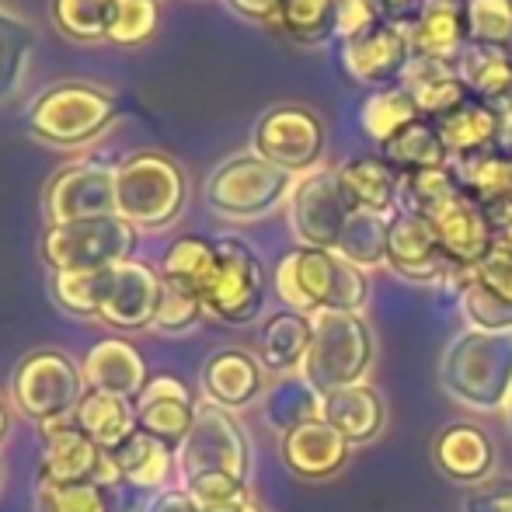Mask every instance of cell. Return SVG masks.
<instances>
[{"label":"cell","mask_w":512,"mask_h":512,"mask_svg":"<svg viewBox=\"0 0 512 512\" xmlns=\"http://www.w3.org/2000/svg\"><path fill=\"white\" fill-rule=\"evenodd\" d=\"M471 42L512 53V0H467Z\"/></svg>","instance_id":"46"},{"label":"cell","mask_w":512,"mask_h":512,"mask_svg":"<svg viewBox=\"0 0 512 512\" xmlns=\"http://www.w3.org/2000/svg\"><path fill=\"white\" fill-rule=\"evenodd\" d=\"M112 457H115V467H119L122 485L136 488V492H140V488H157V492L168 488L171 474H175V467H178L175 446H168L164 439L150 436V432H143V429H136Z\"/></svg>","instance_id":"31"},{"label":"cell","mask_w":512,"mask_h":512,"mask_svg":"<svg viewBox=\"0 0 512 512\" xmlns=\"http://www.w3.org/2000/svg\"><path fill=\"white\" fill-rule=\"evenodd\" d=\"M432 460L450 481H464V485H481L492 478L495 471V443L481 425L474 422H450L432 443Z\"/></svg>","instance_id":"23"},{"label":"cell","mask_w":512,"mask_h":512,"mask_svg":"<svg viewBox=\"0 0 512 512\" xmlns=\"http://www.w3.org/2000/svg\"><path fill=\"white\" fill-rule=\"evenodd\" d=\"M457 77L478 102H495L512 91V56L499 46H478L467 42L464 53L453 60Z\"/></svg>","instance_id":"36"},{"label":"cell","mask_w":512,"mask_h":512,"mask_svg":"<svg viewBox=\"0 0 512 512\" xmlns=\"http://www.w3.org/2000/svg\"><path fill=\"white\" fill-rule=\"evenodd\" d=\"M203 394L216 408H248L265 391V366L244 349H220L203 366Z\"/></svg>","instance_id":"24"},{"label":"cell","mask_w":512,"mask_h":512,"mask_svg":"<svg viewBox=\"0 0 512 512\" xmlns=\"http://www.w3.org/2000/svg\"><path fill=\"white\" fill-rule=\"evenodd\" d=\"M380 157L398 171L401 178L405 175H418V171H439L450 168V150H446L443 136H439L436 122L432 119H415L408 122L401 133H394L391 140L380 147Z\"/></svg>","instance_id":"32"},{"label":"cell","mask_w":512,"mask_h":512,"mask_svg":"<svg viewBox=\"0 0 512 512\" xmlns=\"http://www.w3.org/2000/svg\"><path fill=\"white\" fill-rule=\"evenodd\" d=\"M241 512H265V509H262V506H258V502H255V499H251V502H248V506H244Z\"/></svg>","instance_id":"56"},{"label":"cell","mask_w":512,"mask_h":512,"mask_svg":"<svg viewBox=\"0 0 512 512\" xmlns=\"http://www.w3.org/2000/svg\"><path fill=\"white\" fill-rule=\"evenodd\" d=\"M352 443L342 432L331 429L324 418H310L297 429L283 432L279 439V457L286 471L297 474L300 481H328L349 464Z\"/></svg>","instance_id":"19"},{"label":"cell","mask_w":512,"mask_h":512,"mask_svg":"<svg viewBox=\"0 0 512 512\" xmlns=\"http://www.w3.org/2000/svg\"><path fill=\"white\" fill-rule=\"evenodd\" d=\"M276 293L290 310L314 317L317 310L359 314L370 300V279L338 251L293 248L276 265Z\"/></svg>","instance_id":"2"},{"label":"cell","mask_w":512,"mask_h":512,"mask_svg":"<svg viewBox=\"0 0 512 512\" xmlns=\"http://www.w3.org/2000/svg\"><path fill=\"white\" fill-rule=\"evenodd\" d=\"M387 220L391 216L352 213L349 223H345L338 255L349 258L359 269H373V265L387 262Z\"/></svg>","instance_id":"44"},{"label":"cell","mask_w":512,"mask_h":512,"mask_svg":"<svg viewBox=\"0 0 512 512\" xmlns=\"http://www.w3.org/2000/svg\"><path fill=\"white\" fill-rule=\"evenodd\" d=\"M112 272L115 269H98V272H53V300L67 314L77 317H98L105 307V297L112 290Z\"/></svg>","instance_id":"41"},{"label":"cell","mask_w":512,"mask_h":512,"mask_svg":"<svg viewBox=\"0 0 512 512\" xmlns=\"http://www.w3.org/2000/svg\"><path fill=\"white\" fill-rule=\"evenodd\" d=\"M401 199L405 209L425 216L429 227L436 230L439 248L457 269L471 272L481 258L492 251L495 234L488 223L485 209L464 196L453 178L450 168L439 171H418V175H405L401 182Z\"/></svg>","instance_id":"1"},{"label":"cell","mask_w":512,"mask_h":512,"mask_svg":"<svg viewBox=\"0 0 512 512\" xmlns=\"http://www.w3.org/2000/svg\"><path fill=\"white\" fill-rule=\"evenodd\" d=\"M352 206L338 182V171H307L290 192V223L304 248L338 251Z\"/></svg>","instance_id":"13"},{"label":"cell","mask_w":512,"mask_h":512,"mask_svg":"<svg viewBox=\"0 0 512 512\" xmlns=\"http://www.w3.org/2000/svg\"><path fill=\"white\" fill-rule=\"evenodd\" d=\"M161 297H164L161 272L154 265L140 262V258H129V262L115 265L112 290H108L98 321H105L108 328H119V331L154 328Z\"/></svg>","instance_id":"18"},{"label":"cell","mask_w":512,"mask_h":512,"mask_svg":"<svg viewBox=\"0 0 512 512\" xmlns=\"http://www.w3.org/2000/svg\"><path fill=\"white\" fill-rule=\"evenodd\" d=\"M310 338H314V321H310V314H300V310L286 307L262 324L258 359H262L265 370L279 373V377H290V373L304 370Z\"/></svg>","instance_id":"29"},{"label":"cell","mask_w":512,"mask_h":512,"mask_svg":"<svg viewBox=\"0 0 512 512\" xmlns=\"http://www.w3.org/2000/svg\"><path fill=\"white\" fill-rule=\"evenodd\" d=\"M276 25L293 42L321 46L335 35V0H283Z\"/></svg>","instance_id":"43"},{"label":"cell","mask_w":512,"mask_h":512,"mask_svg":"<svg viewBox=\"0 0 512 512\" xmlns=\"http://www.w3.org/2000/svg\"><path fill=\"white\" fill-rule=\"evenodd\" d=\"M185 492L192 495L199 512H241L251 502L248 481L223 471H206L185 481Z\"/></svg>","instance_id":"45"},{"label":"cell","mask_w":512,"mask_h":512,"mask_svg":"<svg viewBox=\"0 0 512 512\" xmlns=\"http://www.w3.org/2000/svg\"><path fill=\"white\" fill-rule=\"evenodd\" d=\"M216 269V241L199 234H185L164 251L161 258V279L168 286H182V290H192L199 300H203V290Z\"/></svg>","instance_id":"37"},{"label":"cell","mask_w":512,"mask_h":512,"mask_svg":"<svg viewBox=\"0 0 512 512\" xmlns=\"http://www.w3.org/2000/svg\"><path fill=\"white\" fill-rule=\"evenodd\" d=\"M7 429H11V411H7V405H4V398H0V443H4Z\"/></svg>","instance_id":"54"},{"label":"cell","mask_w":512,"mask_h":512,"mask_svg":"<svg viewBox=\"0 0 512 512\" xmlns=\"http://www.w3.org/2000/svg\"><path fill=\"white\" fill-rule=\"evenodd\" d=\"M143 512H199L185 488H161L147 499Z\"/></svg>","instance_id":"51"},{"label":"cell","mask_w":512,"mask_h":512,"mask_svg":"<svg viewBox=\"0 0 512 512\" xmlns=\"http://www.w3.org/2000/svg\"><path fill=\"white\" fill-rule=\"evenodd\" d=\"M415 119H422V112H418V105L411 102V95L401 88V84L384 88V91H373V95L363 102V112H359V122H363L366 136L377 140L380 147Z\"/></svg>","instance_id":"40"},{"label":"cell","mask_w":512,"mask_h":512,"mask_svg":"<svg viewBox=\"0 0 512 512\" xmlns=\"http://www.w3.org/2000/svg\"><path fill=\"white\" fill-rule=\"evenodd\" d=\"M46 436V453H42L39 485H81V481H98L105 467V450L77 429V422H60L42 429Z\"/></svg>","instance_id":"20"},{"label":"cell","mask_w":512,"mask_h":512,"mask_svg":"<svg viewBox=\"0 0 512 512\" xmlns=\"http://www.w3.org/2000/svg\"><path fill=\"white\" fill-rule=\"evenodd\" d=\"M377 21L380 11L373 7V0H335V35H342V42L366 32Z\"/></svg>","instance_id":"50"},{"label":"cell","mask_w":512,"mask_h":512,"mask_svg":"<svg viewBox=\"0 0 512 512\" xmlns=\"http://www.w3.org/2000/svg\"><path fill=\"white\" fill-rule=\"evenodd\" d=\"M203 314H206V307L196 293L164 283V297H161V307H157L154 328L164 331V335H185V331L203 321Z\"/></svg>","instance_id":"48"},{"label":"cell","mask_w":512,"mask_h":512,"mask_svg":"<svg viewBox=\"0 0 512 512\" xmlns=\"http://www.w3.org/2000/svg\"><path fill=\"white\" fill-rule=\"evenodd\" d=\"M293 175L265 161L255 150L227 157L206 178V203L227 220H258L293 192Z\"/></svg>","instance_id":"8"},{"label":"cell","mask_w":512,"mask_h":512,"mask_svg":"<svg viewBox=\"0 0 512 512\" xmlns=\"http://www.w3.org/2000/svg\"><path fill=\"white\" fill-rule=\"evenodd\" d=\"M251 150L290 175H307L324 154V122L304 105H276L258 119Z\"/></svg>","instance_id":"12"},{"label":"cell","mask_w":512,"mask_h":512,"mask_svg":"<svg viewBox=\"0 0 512 512\" xmlns=\"http://www.w3.org/2000/svg\"><path fill=\"white\" fill-rule=\"evenodd\" d=\"M450 171L460 192L471 196L481 209L512 196V150H481V154L453 157Z\"/></svg>","instance_id":"33"},{"label":"cell","mask_w":512,"mask_h":512,"mask_svg":"<svg viewBox=\"0 0 512 512\" xmlns=\"http://www.w3.org/2000/svg\"><path fill=\"white\" fill-rule=\"evenodd\" d=\"M115 112H119V105L105 88L84 81H63L39 91L28 102L25 126L35 140L49 143V147H84L112 126Z\"/></svg>","instance_id":"5"},{"label":"cell","mask_w":512,"mask_h":512,"mask_svg":"<svg viewBox=\"0 0 512 512\" xmlns=\"http://www.w3.org/2000/svg\"><path fill=\"white\" fill-rule=\"evenodd\" d=\"M77 429L88 432L105 453H115L136 429V405L122 394H108V391H88L84 401L77 405L74 415Z\"/></svg>","instance_id":"34"},{"label":"cell","mask_w":512,"mask_h":512,"mask_svg":"<svg viewBox=\"0 0 512 512\" xmlns=\"http://www.w3.org/2000/svg\"><path fill=\"white\" fill-rule=\"evenodd\" d=\"M119 0H53V21L67 39L102 42L112 32Z\"/></svg>","instance_id":"42"},{"label":"cell","mask_w":512,"mask_h":512,"mask_svg":"<svg viewBox=\"0 0 512 512\" xmlns=\"http://www.w3.org/2000/svg\"><path fill=\"white\" fill-rule=\"evenodd\" d=\"M387 262H391V269L398 276L411 279V283H443V279H453L457 286H464L467 279V272L457 269L443 255L429 220L411 213V209H398L387 220Z\"/></svg>","instance_id":"14"},{"label":"cell","mask_w":512,"mask_h":512,"mask_svg":"<svg viewBox=\"0 0 512 512\" xmlns=\"http://www.w3.org/2000/svg\"><path fill=\"white\" fill-rule=\"evenodd\" d=\"M203 307L223 324H251L265 307V269L244 237H216V269L203 290Z\"/></svg>","instance_id":"10"},{"label":"cell","mask_w":512,"mask_h":512,"mask_svg":"<svg viewBox=\"0 0 512 512\" xmlns=\"http://www.w3.org/2000/svg\"><path fill=\"white\" fill-rule=\"evenodd\" d=\"M321 401L324 394L310 387L304 373H290V377H279L276 384L265 394V418H269L272 429H279V436L297 425L310 422V418H321Z\"/></svg>","instance_id":"38"},{"label":"cell","mask_w":512,"mask_h":512,"mask_svg":"<svg viewBox=\"0 0 512 512\" xmlns=\"http://www.w3.org/2000/svg\"><path fill=\"white\" fill-rule=\"evenodd\" d=\"M136 405V422L143 432L164 439L168 446H182L189 439L192 425H196V405L189 398V387L175 377H150L147 387L140 391Z\"/></svg>","instance_id":"22"},{"label":"cell","mask_w":512,"mask_h":512,"mask_svg":"<svg viewBox=\"0 0 512 512\" xmlns=\"http://www.w3.org/2000/svg\"><path fill=\"white\" fill-rule=\"evenodd\" d=\"M39 512H143L136 488L81 481V485H39L35 492Z\"/></svg>","instance_id":"30"},{"label":"cell","mask_w":512,"mask_h":512,"mask_svg":"<svg viewBox=\"0 0 512 512\" xmlns=\"http://www.w3.org/2000/svg\"><path fill=\"white\" fill-rule=\"evenodd\" d=\"M411 56L453 63L471 42L467 0H422L418 14L408 21Z\"/></svg>","instance_id":"21"},{"label":"cell","mask_w":512,"mask_h":512,"mask_svg":"<svg viewBox=\"0 0 512 512\" xmlns=\"http://www.w3.org/2000/svg\"><path fill=\"white\" fill-rule=\"evenodd\" d=\"M81 370H84L88 391L122 394V398H129V401L140 398V391L150 380L147 363H143V356L126 338H105V342L91 345Z\"/></svg>","instance_id":"26"},{"label":"cell","mask_w":512,"mask_h":512,"mask_svg":"<svg viewBox=\"0 0 512 512\" xmlns=\"http://www.w3.org/2000/svg\"><path fill=\"white\" fill-rule=\"evenodd\" d=\"M506 429H509V436H512V398H509V405H506Z\"/></svg>","instance_id":"55"},{"label":"cell","mask_w":512,"mask_h":512,"mask_svg":"<svg viewBox=\"0 0 512 512\" xmlns=\"http://www.w3.org/2000/svg\"><path fill=\"white\" fill-rule=\"evenodd\" d=\"M157 28V0H119L108 42L115 46H140Z\"/></svg>","instance_id":"47"},{"label":"cell","mask_w":512,"mask_h":512,"mask_svg":"<svg viewBox=\"0 0 512 512\" xmlns=\"http://www.w3.org/2000/svg\"><path fill=\"white\" fill-rule=\"evenodd\" d=\"M450 398L478 411H502L512 398V331H464L439 363Z\"/></svg>","instance_id":"3"},{"label":"cell","mask_w":512,"mask_h":512,"mask_svg":"<svg viewBox=\"0 0 512 512\" xmlns=\"http://www.w3.org/2000/svg\"><path fill=\"white\" fill-rule=\"evenodd\" d=\"M373 7L380 11V18L408 25V21L418 14V7H422V0H373Z\"/></svg>","instance_id":"53"},{"label":"cell","mask_w":512,"mask_h":512,"mask_svg":"<svg viewBox=\"0 0 512 512\" xmlns=\"http://www.w3.org/2000/svg\"><path fill=\"white\" fill-rule=\"evenodd\" d=\"M49 223H77L115 216V168L98 161H77L56 171L46 185Z\"/></svg>","instance_id":"16"},{"label":"cell","mask_w":512,"mask_h":512,"mask_svg":"<svg viewBox=\"0 0 512 512\" xmlns=\"http://www.w3.org/2000/svg\"><path fill=\"white\" fill-rule=\"evenodd\" d=\"M401 88L411 95V102L418 105V112L425 119H443L453 108L471 102V91L464 88V81L457 77V67L446 60H425V56H411Z\"/></svg>","instance_id":"28"},{"label":"cell","mask_w":512,"mask_h":512,"mask_svg":"<svg viewBox=\"0 0 512 512\" xmlns=\"http://www.w3.org/2000/svg\"><path fill=\"white\" fill-rule=\"evenodd\" d=\"M35 53V28L21 14L0 7V105L21 91Z\"/></svg>","instance_id":"39"},{"label":"cell","mask_w":512,"mask_h":512,"mask_svg":"<svg viewBox=\"0 0 512 512\" xmlns=\"http://www.w3.org/2000/svg\"><path fill=\"white\" fill-rule=\"evenodd\" d=\"M0 478H4V464H0Z\"/></svg>","instance_id":"57"},{"label":"cell","mask_w":512,"mask_h":512,"mask_svg":"<svg viewBox=\"0 0 512 512\" xmlns=\"http://www.w3.org/2000/svg\"><path fill=\"white\" fill-rule=\"evenodd\" d=\"M314 338L304 359V377L321 394L342 391V387L363 384L373 366V331L359 314L349 310H317Z\"/></svg>","instance_id":"6"},{"label":"cell","mask_w":512,"mask_h":512,"mask_svg":"<svg viewBox=\"0 0 512 512\" xmlns=\"http://www.w3.org/2000/svg\"><path fill=\"white\" fill-rule=\"evenodd\" d=\"M227 7L234 14L248 21H262V25H276L279 21V7L283 0H227Z\"/></svg>","instance_id":"52"},{"label":"cell","mask_w":512,"mask_h":512,"mask_svg":"<svg viewBox=\"0 0 512 512\" xmlns=\"http://www.w3.org/2000/svg\"><path fill=\"white\" fill-rule=\"evenodd\" d=\"M178 471H182V481L206 471H223L248 481L251 443L234 411L216 408L209 401L196 405V425H192L189 439L178 446Z\"/></svg>","instance_id":"11"},{"label":"cell","mask_w":512,"mask_h":512,"mask_svg":"<svg viewBox=\"0 0 512 512\" xmlns=\"http://www.w3.org/2000/svg\"><path fill=\"white\" fill-rule=\"evenodd\" d=\"M338 182L349 199L352 213L394 216L401 203V182L405 178L384 161V157H352L338 168Z\"/></svg>","instance_id":"25"},{"label":"cell","mask_w":512,"mask_h":512,"mask_svg":"<svg viewBox=\"0 0 512 512\" xmlns=\"http://www.w3.org/2000/svg\"><path fill=\"white\" fill-rule=\"evenodd\" d=\"M136 251V227L122 216H98L77 223H49L42 234V262L53 272H98L129 262Z\"/></svg>","instance_id":"9"},{"label":"cell","mask_w":512,"mask_h":512,"mask_svg":"<svg viewBox=\"0 0 512 512\" xmlns=\"http://www.w3.org/2000/svg\"><path fill=\"white\" fill-rule=\"evenodd\" d=\"M321 418L335 432H342L352 446H363V443H373V439L384 432L387 405L377 394V387L356 384V387H342V391L324 394Z\"/></svg>","instance_id":"27"},{"label":"cell","mask_w":512,"mask_h":512,"mask_svg":"<svg viewBox=\"0 0 512 512\" xmlns=\"http://www.w3.org/2000/svg\"><path fill=\"white\" fill-rule=\"evenodd\" d=\"M185 196V171L168 154L143 150L115 164V216L133 223L136 230L171 227L182 216Z\"/></svg>","instance_id":"4"},{"label":"cell","mask_w":512,"mask_h":512,"mask_svg":"<svg viewBox=\"0 0 512 512\" xmlns=\"http://www.w3.org/2000/svg\"><path fill=\"white\" fill-rule=\"evenodd\" d=\"M464 512H512V474L488 478L481 485L467 488Z\"/></svg>","instance_id":"49"},{"label":"cell","mask_w":512,"mask_h":512,"mask_svg":"<svg viewBox=\"0 0 512 512\" xmlns=\"http://www.w3.org/2000/svg\"><path fill=\"white\" fill-rule=\"evenodd\" d=\"M436 129L443 136L450 157H467V154H481V150H495L499 147V122L488 102H464L460 108H453L450 115L436 119Z\"/></svg>","instance_id":"35"},{"label":"cell","mask_w":512,"mask_h":512,"mask_svg":"<svg viewBox=\"0 0 512 512\" xmlns=\"http://www.w3.org/2000/svg\"><path fill=\"white\" fill-rule=\"evenodd\" d=\"M84 394H88L84 370L60 349H39L25 356L11 380L14 408L42 429L74 422Z\"/></svg>","instance_id":"7"},{"label":"cell","mask_w":512,"mask_h":512,"mask_svg":"<svg viewBox=\"0 0 512 512\" xmlns=\"http://www.w3.org/2000/svg\"><path fill=\"white\" fill-rule=\"evenodd\" d=\"M411 63V39L408 25L380 18L366 32L352 35L342 42V67L352 81L370 84V88L384 91L394 88V81L405 77Z\"/></svg>","instance_id":"15"},{"label":"cell","mask_w":512,"mask_h":512,"mask_svg":"<svg viewBox=\"0 0 512 512\" xmlns=\"http://www.w3.org/2000/svg\"><path fill=\"white\" fill-rule=\"evenodd\" d=\"M460 304L478 331H512V244L495 241L492 251L467 272Z\"/></svg>","instance_id":"17"}]
</instances>
